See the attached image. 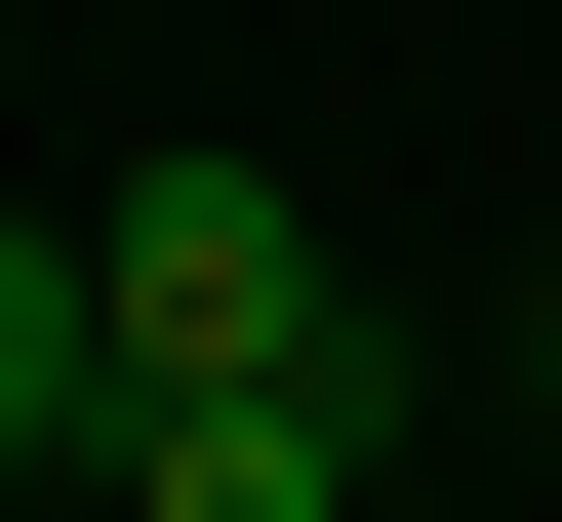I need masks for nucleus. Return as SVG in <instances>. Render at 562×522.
I'll return each mask as SVG.
<instances>
[{"instance_id":"7ed1b4c3","label":"nucleus","mask_w":562,"mask_h":522,"mask_svg":"<svg viewBox=\"0 0 562 522\" xmlns=\"http://www.w3.org/2000/svg\"><path fill=\"white\" fill-rule=\"evenodd\" d=\"M41 482H121V322H81V242H0V522Z\"/></svg>"},{"instance_id":"f03ea898","label":"nucleus","mask_w":562,"mask_h":522,"mask_svg":"<svg viewBox=\"0 0 562 522\" xmlns=\"http://www.w3.org/2000/svg\"><path fill=\"white\" fill-rule=\"evenodd\" d=\"M121 522H402V322L322 402H121Z\"/></svg>"},{"instance_id":"f257e3e1","label":"nucleus","mask_w":562,"mask_h":522,"mask_svg":"<svg viewBox=\"0 0 562 522\" xmlns=\"http://www.w3.org/2000/svg\"><path fill=\"white\" fill-rule=\"evenodd\" d=\"M81 322H121V402H322V362H362V281H322V201H281L241 121H161V162L81 201Z\"/></svg>"},{"instance_id":"20e7f679","label":"nucleus","mask_w":562,"mask_h":522,"mask_svg":"<svg viewBox=\"0 0 562 522\" xmlns=\"http://www.w3.org/2000/svg\"><path fill=\"white\" fill-rule=\"evenodd\" d=\"M402 522H522V482H402Z\"/></svg>"}]
</instances>
